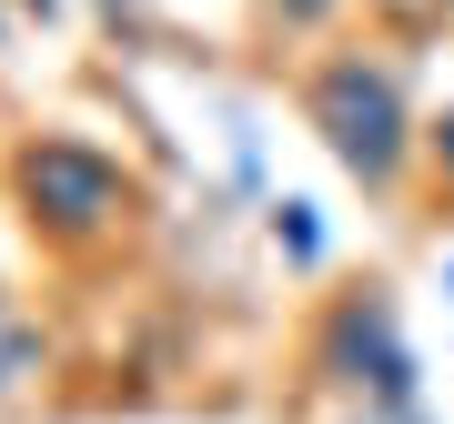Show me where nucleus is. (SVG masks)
I'll use <instances>...</instances> for the list:
<instances>
[{
    "mask_svg": "<svg viewBox=\"0 0 454 424\" xmlns=\"http://www.w3.org/2000/svg\"><path fill=\"white\" fill-rule=\"evenodd\" d=\"M273 253L293 263V273H324V212H313L303 192H283V202H273Z\"/></svg>",
    "mask_w": 454,
    "mask_h": 424,
    "instance_id": "423d86ee",
    "label": "nucleus"
},
{
    "mask_svg": "<svg viewBox=\"0 0 454 424\" xmlns=\"http://www.w3.org/2000/svg\"><path fill=\"white\" fill-rule=\"evenodd\" d=\"M343 11H354V0H253L262 41H283V51H324Z\"/></svg>",
    "mask_w": 454,
    "mask_h": 424,
    "instance_id": "39448f33",
    "label": "nucleus"
},
{
    "mask_svg": "<svg viewBox=\"0 0 454 424\" xmlns=\"http://www.w3.org/2000/svg\"><path fill=\"white\" fill-rule=\"evenodd\" d=\"M51 374H61V343H51V324H31V313H20V324L0 334V414H20Z\"/></svg>",
    "mask_w": 454,
    "mask_h": 424,
    "instance_id": "20e7f679",
    "label": "nucleus"
},
{
    "mask_svg": "<svg viewBox=\"0 0 454 424\" xmlns=\"http://www.w3.org/2000/svg\"><path fill=\"white\" fill-rule=\"evenodd\" d=\"M364 11H373V41H394V51H404V41H424V31H444V20H454V0H364Z\"/></svg>",
    "mask_w": 454,
    "mask_h": 424,
    "instance_id": "0eeeda50",
    "label": "nucleus"
},
{
    "mask_svg": "<svg viewBox=\"0 0 454 424\" xmlns=\"http://www.w3.org/2000/svg\"><path fill=\"white\" fill-rule=\"evenodd\" d=\"M0 192H11L20 232L51 253V263H101L121 253L131 232H142V172L121 162L112 142H91V131H20L11 162H0Z\"/></svg>",
    "mask_w": 454,
    "mask_h": 424,
    "instance_id": "f03ea898",
    "label": "nucleus"
},
{
    "mask_svg": "<svg viewBox=\"0 0 454 424\" xmlns=\"http://www.w3.org/2000/svg\"><path fill=\"white\" fill-rule=\"evenodd\" d=\"M333 424H424V404H343Z\"/></svg>",
    "mask_w": 454,
    "mask_h": 424,
    "instance_id": "1a4fd4ad",
    "label": "nucleus"
},
{
    "mask_svg": "<svg viewBox=\"0 0 454 424\" xmlns=\"http://www.w3.org/2000/svg\"><path fill=\"white\" fill-rule=\"evenodd\" d=\"M11 324H20V303H11V294H0V334H11Z\"/></svg>",
    "mask_w": 454,
    "mask_h": 424,
    "instance_id": "f8f14e48",
    "label": "nucleus"
},
{
    "mask_svg": "<svg viewBox=\"0 0 454 424\" xmlns=\"http://www.w3.org/2000/svg\"><path fill=\"white\" fill-rule=\"evenodd\" d=\"M313 404H424V364L404 334L394 283H343L303 313V354H293Z\"/></svg>",
    "mask_w": 454,
    "mask_h": 424,
    "instance_id": "7ed1b4c3",
    "label": "nucleus"
},
{
    "mask_svg": "<svg viewBox=\"0 0 454 424\" xmlns=\"http://www.w3.org/2000/svg\"><path fill=\"white\" fill-rule=\"evenodd\" d=\"M11 20H20V11H11V0H0V51H11Z\"/></svg>",
    "mask_w": 454,
    "mask_h": 424,
    "instance_id": "9b49d317",
    "label": "nucleus"
},
{
    "mask_svg": "<svg viewBox=\"0 0 454 424\" xmlns=\"http://www.w3.org/2000/svg\"><path fill=\"white\" fill-rule=\"evenodd\" d=\"M11 11H20V20H61L71 0H11Z\"/></svg>",
    "mask_w": 454,
    "mask_h": 424,
    "instance_id": "9d476101",
    "label": "nucleus"
},
{
    "mask_svg": "<svg viewBox=\"0 0 454 424\" xmlns=\"http://www.w3.org/2000/svg\"><path fill=\"white\" fill-rule=\"evenodd\" d=\"M293 101H303L313 142L333 152V172L364 202L424 192V101H414V71L394 41H324L293 71Z\"/></svg>",
    "mask_w": 454,
    "mask_h": 424,
    "instance_id": "f257e3e1",
    "label": "nucleus"
},
{
    "mask_svg": "<svg viewBox=\"0 0 454 424\" xmlns=\"http://www.w3.org/2000/svg\"><path fill=\"white\" fill-rule=\"evenodd\" d=\"M444 283H454V263H444Z\"/></svg>",
    "mask_w": 454,
    "mask_h": 424,
    "instance_id": "ddd939ff",
    "label": "nucleus"
},
{
    "mask_svg": "<svg viewBox=\"0 0 454 424\" xmlns=\"http://www.w3.org/2000/svg\"><path fill=\"white\" fill-rule=\"evenodd\" d=\"M424 192H434V212L454 202V101L424 112Z\"/></svg>",
    "mask_w": 454,
    "mask_h": 424,
    "instance_id": "6e6552de",
    "label": "nucleus"
}]
</instances>
